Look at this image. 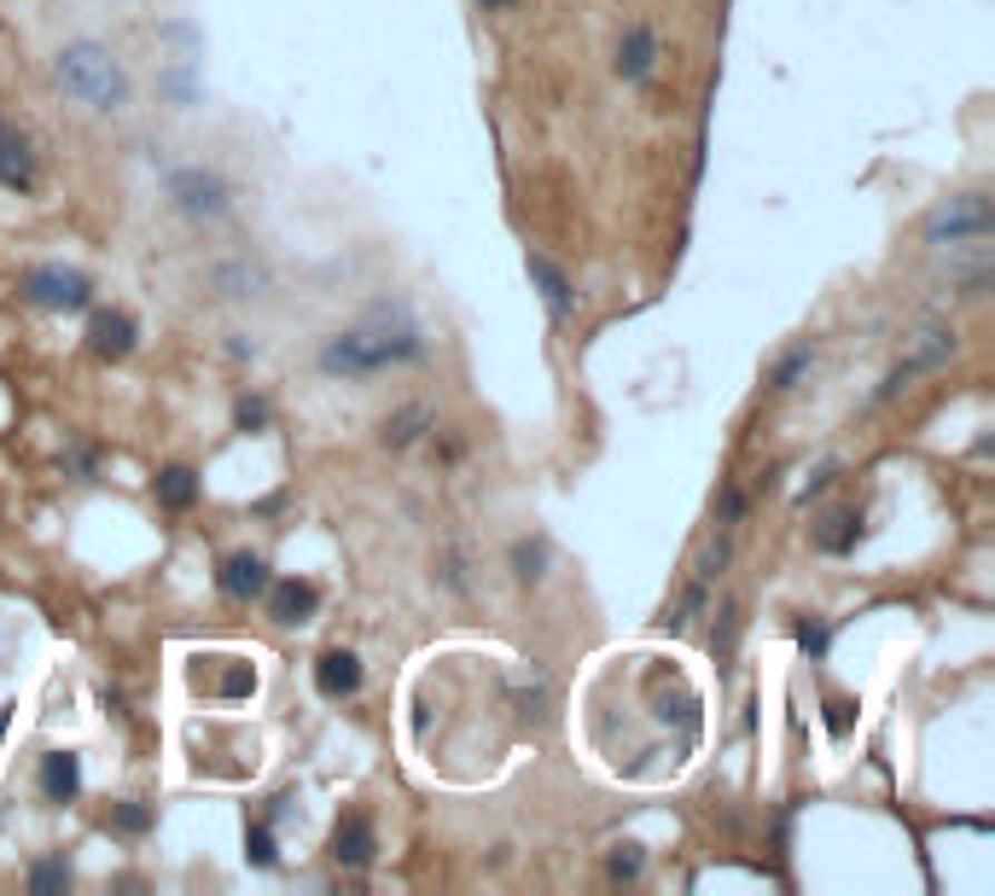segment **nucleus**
Wrapping results in <instances>:
<instances>
[{"label":"nucleus","mask_w":995,"mask_h":896,"mask_svg":"<svg viewBox=\"0 0 995 896\" xmlns=\"http://www.w3.org/2000/svg\"><path fill=\"white\" fill-rule=\"evenodd\" d=\"M53 76H59V88L70 99H82V106H93V111H117L122 99H129V76H122V65L99 41L65 47V53L53 59Z\"/></svg>","instance_id":"nucleus-1"},{"label":"nucleus","mask_w":995,"mask_h":896,"mask_svg":"<svg viewBox=\"0 0 995 896\" xmlns=\"http://www.w3.org/2000/svg\"><path fill=\"white\" fill-rule=\"evenodd\" d=\"M984 234H989V198L984 193H960V198L943 204V210H932V221H926L932 245H966V239H984Z\"/></svg>","instance_id":"nucleus-2"},{"label":"nucleus","mask_w":995,"mask_h":896,"mask_svg":"<svg viewBox=\"0 0 995 896\" xmlns=\"http://www.w3.org/2000/svg\"><path fill=\"white\" fill-rule=\"evenodd\" d=\"M321 367H326L332 378H367V373L391 367V362H385V349H378V338L362 326V332H338V338H326Z\"/></svg>","instance_id":"nucleus-3"},{"label":"nucleus","mask_w":995,"mask_h":896,"mask_svg":"<svg viewBox=\"0 0 995 896\" xmlns=\"http://www.w3.org/2000/svg\"><path fill=\"white\" fill-rule=\"evenodd\" d=\"M88 274H76V268H30L23 274V297L41 303V309H82L88 303Z\"/></svg>","instance_id":"nucleus-4"},{"label":"nucleus","mask_w":995,"mask_h":896,"mask_svg":"<svg viewBox=\"0 0 995 896\" xmlns=\"http://www.w3.org/2000/svg\"><path fill=\"white\" fill-rule=\"evenodd\" d=\"M169 198L181 204L187 216H221V210H227V187L216 181L210 169H181V175H169Z\"/></svg>","instance_id":"nucleus-5"},{"label":"nucleus","mask_w":995,"mask_h":896,"mask_svg":"<svg viewBox=\"0 0 995 896\" xmlns=\"http://www.w3.org/2000/svg\"><path fill=\"white\" fill-rule=\"evenodd\" d=\"M524 274H530V286L542 292V303H548V321H553V326H565V321L577 315V292H571L565 268H559V263H548V256H524Z\"/></svg>","instance_id":"nucleus-6"},{"label":"nucleus","mask_w":995,"mask_h":896,"mask_svg":"<svg viewBox=\"0 0 995 896\" xmlns=\"http://www.w3.org/2000/svg\"><path fill=\"white\" fill-rule=\"evenodd\" d=\"M949 355H955V332L926 321V326H914L903 338V373H932V367L949 362Z\"/></svg>","instance_id":"nucleus-7"},{"label":"nucleus","mask_w":995,"mask_h":896,"mask_svg":"<svg viewBox=\"0 0 995 896\" xmlns=\"http://www.w3.org/2000/svg\"><path fill=\"white\" fill-rule=\"evenodd\" d=\"M88 349L99 355V362H122V355L135 349V321L122 309H99L88 321Z\"/></svg>","instance_id":"nucleus-8"},{"label":"nucleus","mask_w":995,"mask_h":896,"mask_svg":"<svg viewBox=\"0 0 995 896\" xmlns=\"http://www.w3.org/2000/svg\"><path fill=\"white\" fill-rule=\"evenodd\" d=\"M263 594H268V618L274 623H309L315 605H321L315 582H274V588H263Z\"/></svg>","instance_id":"nucleus-9"},{"label":"nucleus","mask_w":995,"mask_h":896,"mask_svg":"<svg viewBox=\"0 0 995 896\" xmlns=\"http://www.w3.org/2000/svg\"><path fill=\"white\" fill-rule=\"evenodd\" d=\"M0 187H36V151L12 122H0Z\"/></svg>","instance_id":"nucleus-10"},{"label":"nucleus","mask_w":995,"mask_h":896,"mask_svg":"<svg viewBox=\"0 0 995 896\" xmlns=\"http://www.w3.org/2000/svg\"><path fill=\"white\" fill-rule=\"evenodd\" d=\"M268 588V565L257 553H227L221 559V594L227 600H257Z\"/></svg>","instance_id":"nucleus-11"},{"label":"nucleus","mask_w":995,"mask_h":896,"mask_svg":"<svg viewBox=\"0 0 995 896\" xmlns=\"http://www.w3.org/2000/svg\"><path fill=\"white\" fill-rule=\"evenodd\" d=\"M373 850H378L373 821H367V815H344L338 833H332V856H338V867H367Z\"/></svg>","instance_id":"nucleus-12"},{"label":"nucleus","mask_w":995,"mask_h":896,"mask_svg":"<svg viewBox=\"0 0 995 896\" xmlns=\"http://www.w3.org/2000/svg\"><path fill=\"white\" fill-rule=\"evenodd\" d=\"M315 687H321L326 699H349L355 687H362V658L344 652V647H332V652L315 663Z\"/></svg>","instance_id":"nucleus-13"},{"label":"nucleus","mask_w":995,"mask_h":896,"mask_svg":"<svg viewBox=\"0 0 995 896\" xmlns=\"http://www.w3.org/2000/svg\"><path fill=\"white\" fill-rule=\"evenodd\" d=\"M652 65H658V36L647 30V23L623 30V41H618V76L623 82H647Z\"/></svg>","instance_id":"nucleus-14"},{"label":"nucleus","mask_w":995,"mask_h":896,"mask_svg":"<svg viewBox=\"0 0 995 896\" xmlns=\"http://www.w3.org/2000/svg\"><path fill=\"white\" fill-rule=\"evenodd\" d=\"M76 786H82V762H76V751H53L41 762V791H47V804H70L76 798Z\"/></svg>","instance_id":"nucleus-15"},{"label":"nucleus","mask_w":995,"mask_h":896,"mask_svg":"<svg viewBox=\"0 0 995 896\" xmlns=\"http://www.w3.org/2000/svg\"><path fill=\"white\" fill-rule=\"evenodd\" d=\"M151 490H158V501H164L169 512H187V506L198 501V477H193L187 466H164V472H158V483H151Z\"/></svg>","instance_id":"nucleus-16"},{"label":"nucleus","mask_w":995,"mask_h":896,"mask_svg":"<svg viewBox=\"0 0 995 896\" xmlns=\"http://www.w3.org/2000/svg\"><path fill=\"white\" fill-rule=\"evenodd\" d=\"M210 286H216L221 297H257L263 274L250 268V263H221V268H210Z\"/></svg>","instance_id":"nucleus-17"},{"label":"nucleus","mask_w":995,"mask_h":896,"mask_svg":"<svg viewBox=\"0 0 995 896\" xmlns=\"http://www.w3.org/2000/svg\"><path fill=\"white\" fill-rule=\"evenodd\" d=\"M425 425H431L425 407H402V414L385 420V443H391V449H414V443L425 437Z\"/></svg>","instance_id":"nucleus-18"},{"label":"nucleus","mask_w":995,"mask_h":896,"mask_svg":"<svg viewBox=\"0 0 995 896\" xmlns=\"http://www.w3.org/2000/svg\"><path fill=\"white\" fill-rule=\"evenodd\" d=\"M809 362H815V344H798L792 355H780V367L769 373V391H775V396H786V391H798V378L809 373Z\"/></svg>","instance_id":"nucleus-19"},{"label":"nucleus","mask_w":995,"mask_h":896,"mask_svg":"<svg viewBox=\"0 0 995 896\" xmlns=\"http://www.w3.org/2000/svg\"><path fill=\"white\" fill-rule=\"evenodd\" d=\"M856 535H861L856 512H833L827 530H821V548H827V553H845V548H856Z\"/></svg>","instance_id":"nucleus-20"},{"label":"nucleus","mask_w":995,"mask_h":896,"mask_svg":"<svg viewBox=\"0 0 995 896\" xmlns=\"http://www.w3.org/2000/svg\"><path fill=\"white\" fill-rule=\"evenodd\" d=\"M513 565H519V582H542L548 548H542V542H519V548H513Z\"/></svg>","instance_id":"nucleus-21"},{"label":"nucleus","mask_w":995,"mask_h":896,"mask_svg":"<svg viewBox=\"0 0 995 896\" xmlns=\"http://www.w3.org/2000/svg\"><path fill=\"white\" fill-rule=\"evenodd\" d=\"M245 850H250V861H257V867H274V861H279L268 827H250V833H245Z\"/></svg>","instance_id":"nucleus-22"},{"label":"nucleus","mask_w":995,"mask_h":896,"mask_svg":"<svg viewBox=\"0 0 995 896\" xmlns=\"http://www.w3.org/2000/svg\"><path fill=\"white\" fill-rule=\"evenodd\" d=\"M605 867H611V879H634V874H641V844H618Z\"/></svg>","instance_id":"nucleus-23"},{"label":"nucleus","mask_w":995,"mask_h":896,"mask_svg":"<svg viewBox=\"0 0 995 896\" xmlns=\"http://www.w3.org/2000/svg\"><path fill=\"white\" fill-rule=\"evenodd\" d=\"M111 827H117V833H146L151 815H146V804H117V809H111Z\"/></svg>","instance_id":"nucleus-24"},{"label":"nucleus","mask_w":995,"mask_h":896,"mask_svg":"<svg viewBox=\"0 0 995 896\" xmlns=\"http://www.w3.org/2000/svg\"><path fill=\"white\" fill-rule=\"evenodd\" d=\"M234 420H239L245 431H263V425H268V402H263V396H239Z\"/></svg>","instance_id":"nucleus-25"},{"label":"nucleus","mask_w":995,"mask_h":896,"mask_svg":"<svg viewBox=\"0 0 995 896\" xmlns=\"http://www.w3.org/2000/svg\"><path fill=\"white\" fill-rule=\"evenodd\" d=\"M70 874H65V861H41L36 874H30V890H65Z\"/></svg>","instance_id":"nucleus-26"},{"label":"nucleus","mask_w":995,"mask_h":896,"mask_svg":"<svg viewBox=\"0 0 995 896\" xmlns=\"http://www.w3.org/2000/svg\"><path fill=\"white\" fill-rule=\"evenodd\" d=\"M798 647H804L809 658H821V652H827V629H821V623H798Z\"/></svg>","instance_id":"nucleus-27"},{"label":"nucleus","mask_w":995,"mask_h":896,"mask_svg":"<svg viewBox=\"0 0 995 896\" xmlns=\"http://www.w3.org/2000/svg\"><path fill=\"white\" fill-rule=\"evenodd\" d=\"M250 687H257V670H234V676L221 681V699H245Z\"/></svg>","instance_id":"nucleus-28"},{"label":"nucleus","mask_w":995,"mask_h":896,"mask_svg":"<svg viewBox=\"0 0 995 896\" xmlns=\"http://www.w3.org/2000/svg\"><path fill=\"white\" fill-rule=\"evenodd\" d=\"M717 512H722V524H739V519H746V501H739L733 490H722V501H717Z\"/></svg>","instance_id":"nucleus-29"},{"label":"nucleus","mask_w":995,"mask_h":896,"mask_svg":"<svg viewBox=\"0 0 995 896\" xmlns=\"http://www.w3.org/2000/svg\"><path fill=\"white\" fill-rule=\"evenodd\" d=\"M728 640H733V605H722V623H717V647L728 652Z\"/></svg>","instance_id":"nucleus-30"},{"label":"nucleus","mask_w":995,"mask_h":896,"mask_svg":"<svg viewBox=\"0 0 995 896\" xmlns=\"http://www.w3.org/2000/svg\"><path fill=\"white\" fill-rule=\"evenodd\" d=\"M477 7H483V12H513L519 0H477Z\"/></svg>","instance_id":"nucleus-31"}]
</instances>
